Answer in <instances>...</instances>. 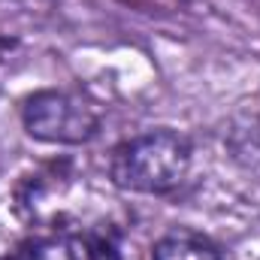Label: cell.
Masks as SVG:
<instances>
[{"label": "cell", "instance_id": "cell-1", "mask_svg": "<svg viewBox=\"0 0 260 260\" xmlns=\"http://www.w3.org/2000/svg\"><path fill=\"white\" fill-rule=\"evenodd\" d=\"M191 170V142L176 130H148L121 142L112 154L109 176L130 194H170Z\"/></svg>", "mask_w": 260, "mask_h": 260}, {"label": "cell", "instance_id": "cell-2", "mask_svg": "<svg viewBox=\"0 0 260 260\" xmlns=\"http://www.w3.org/2000/svg\"><path fill=\"white\" fill-rule=\"evenodd\" d=\"M21 118L34 139L52 145H82L100 130L97 106L73 91H37L24 103Z\"/></svg>", "mask_w": 260, "mask_h": 260}, {"label": "cell", "instance_id": "cell-3", "mask_svg": "<svg viewBox=\"0 0 260 260\" xmlns=\"http://www.w3.org/2000/svg\"><path fill=\"white\" fill-rule=\"evenodd\" d=\"M24 260H118V245L97 233H64L46 242H34L30 251H24Z\"/></svg>", "mask_w": 260, "mask_h": 260}, {"label": "cell", "instance_id": "cell-4", "mask_svg": "<svg viewBox=\"0 0 260 260\" xmlns=\"http://www.w3.org/2000/svg\"><path fill=\"white\" fill-rule=\"evenodd\" d=\"M151 260H221L218 248L194 233H170L160 242H154Z\"/></svg>", "mask_w": 260, "mask_h": 260}, {"label": "cell", "instance_id": "cell-5", "mask_svg": "<svg viewBox=\"0 0 260 260\" xmlns=\"http://www.w3.org/2000/svg\"><path fill=\"white\" fill-rule=\"evenodd\" d=\"M251 154L257 157V164H260V133H254V136H251Z\"/></svg>", "mask_w": 260, "mask_h": 260}]
</instances>
